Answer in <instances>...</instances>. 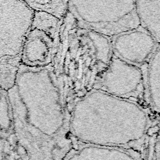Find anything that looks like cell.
I'll return each instance as SVG.
<instances>
[{"instance_id":"cell-3","label":"cell","mask_w":160,"mask_h":160,"mask_svg":"<svg viewBox=\"0 0 160 160\" xmlns=\"http://www.w3.org/2000/svg\"><path fill=\"white\" fill-rule=\"evenodd\" d=\"M72 34L67 36L61 74L56 75L64 102L69 112L78 99L93 89L97 77L109 65L112 57L109 38L96 32L79 28L77 24Z\"/></svg>"},{"instance_id":"cell-1","label":"cell","mask_w":160,"mask_h":160,"mask_svg":"<svg viewBox=\"0 0 160 160\" xmlns=\"http://www.w3.org/2000/svg\"><path fill=\"white\" fill-rule=\"evenodd\" d=\"M14 136L29 160H64L74 145L54 69L21 64L7 91Z\"/></svg>"},{"instance_id":"cell-5","label":"cell","mask_w":160,"mask_h":160,"mask_svg":"<svg viewBox=\"0 0 160 160\" xmlns=\"http://www.w3.org/2000/svg\"><path fill=\"white\" fill-rule=\"evenodd\" d=\"M68 12L79 28L108 38L141 27L134 0H68Z\"/></svg>"},{"instance_id":"cell-10","label":"cell","mask_w":160,"mask_h":160,"mask_svg":"<svg viewBox=\"0 0 160 160\" xmlns=\"http://www.w3.org/2000/svg\"><path fill=\"white\" fill-rule=\"evenodd\" d=\"M140 25L154 39L160 40V0H134Z\"/></svg>"},{"instance_id":"cell-12","label":"cell","mask_w":160,"mask_h":160,"mask_svg":"<svg viewBox=\"0 0 160 160\" xmlns=\"http://www.w3.org/2000/svg\"><path fill=\"white\" fill-rule=\"evenodd\" d=\"M34 11L48 13L62 20L68 11V0H22Z\"/></svg>"},{"instance_id":"cell-9","label":"cell","mask_w":160,"mask_h":160,"mask_svg":"<svg viewBox=\"0 0 160 160\" xmlns=\"http://www.w3.org/2000/svg\"><path fill=\"white\" fill-rule=\"evenodd\" d=\"M64 160H142L133 149L74 145Z\"/></svg>"},{"instance_id":"cell-8","label":"cell","mask_w":160,"mask_h":160,"mask_svg":"<svg viewBox=\"0 0 160 160\" xmlns=\"http://www.w3.org/2000/svg\"><path fill=\"white\" fill-rule=\"evenodd\" d=\"M56 42L48 34L30 27L24 41L21 64L29 67L51 66L54 60Z\"/></svg>"},{"instance_id":"cell-14","label":"cell","mask_w":160,"mask_h":160,"mask_svg":"<svg viewBox=\"0 0 160 160\" xmlns=\"http://www.w3.org/2000/svg\"><path fill=\"white\" fill-rule=\"evenodd\" d=\"M13 134V124L11 106L7 91L0 87V137Z\"/></svg>"},{"instance_id":"cell-4","label":"cell","mask_w":160,"mask_h":160,"mask_svg":"<svg viewBox=\"0 0 160 160\" xmlns=\"http://www.w3.org/2000/svg\"><path fill=\"white\" fill-rule=\"evenodd\" d=\"M34 13L22 0H0V87L6 91L13 87L21 65Z\"/></svg>"},{"instance_id":"cell-2","label":"cell","mask_w":160,"mask_h":160,"mask_svg":"<svg viewBox=\"0 0 160 160\" xmlns=\"http://www.w3.org/2000/svg\"><path fill=\"white\" fill-rule=\"evenodd\" d=\"M148 115L138 103L91 89L70 109L69 131L74 145L132 149L144 138Z\"/></svg>"},{"instance_id":"cell-7","label":"cell","mask_w":160,"mask_h":160,"mask_svg":"<svg viewBox=\"0 0 160 160\" xmlns=\"http://www.w3.org/2000/svg\"><path fill=\"white\" fill-rule=\"evenodd\" d=\"M111 46L115 57L140 67L148 63L159 43L147 30L139 27L112 37Z\"/></svg>"},{"instance_id":"cell-6","label":"cell","mask_w":160,"mask_h":160,"mask_svg":"<svg viewBox=\"0 0 160 160\" xmlns=\"http://www.w3.org/2000/svg\"><path fill=\"white\" fill-rule=\"evenodd\" d=\"M93 89L139 104L145 97V74L140 67L112 56L109 65L97 77Z\"/></svg>"},{"instance_id":"cell-11","label":"cell","mask_w":160,"mask_h":160,"mask_svg":"<svg viewBox=\"0 0 160 160\" xmlns=\"http://www.w3.org/2000/svg\"><path fill=\"white\" fill-rule=\"evenodd\" d=\"M145 80V91L148 92V102L152 110L159 112L160 108V52L158 47L147 63Z\"/></svg>"},{"instance_id":"cell-13","label":"cell","mask_w":160,"mask_h":160,"mask_svg":"<svg viewBox=\"0 0 160 160\" xmlns=\"http://www.w3.org/2000/svg\"><path fill=\"white\" fill-rule=\"evenodd\" d=\"M61 21L56 17L42 11H34L31 27L44 30L55 40L56 43Z\"/></svg>"}]
</instances>
